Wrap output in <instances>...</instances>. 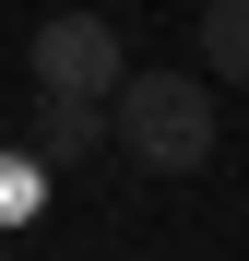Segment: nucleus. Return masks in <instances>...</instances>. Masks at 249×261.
I'll return each instance as SVG.
<instances>
[{
	"instance_id": "1",
	"label": "nucleus",
	"mask_w": 249,
	"mask_h": 261,
	"mask_svg": "<svg viewBox=\"0 0 249 261\" xmlns=\"http://www.w3.org/2000/svg\"><path fill=\"white\" fill-rule=\"evenodd\" d=\"M107 143L143 166V178H202L214 166V143H226V119H214V71H131L107 95Z\"/></svg>"
},
{
	"instance_id": "2",
	"label": "nucleus",
	"mask_w": 249,
	"mask_h": 261,
	"mask_svg": "<svg viewBox=\"0 0 249 261\" xmlns=\"http://www.w3.org/2000/svg\"><path fill=\"white\" fill-rule=\"evenodd\" d=\"M24 71H36V95H83V107H107L119 83H131V48H119L107 12H48V24H36V48H24Z\"/></svg>"
},
{
	"instance_id": "3",
	"label": "nucleus",
	"mask_w": 249,
	"mask_h": 261,
	"mask_svg": "<svg viewBox=\"0 0 249 261\" xmlns=\"http://www.w3.org/2000/svg\"><path fill=\"white\" fill-rule=\"evenodd\" d=\"M190 48H202V71H214V83H249V0H202Z\"/></svg>"
},
{
	"instance_id": "4",
	"label": "nucleus",
	"mask_w": 249,
	"mask_h": 261,
	"mask_svg": "<svg viewBox=\"0 0 249 261\" xmlns=\"http://www.w3.org/2000/svg\"><path fill=\"white\" fill-rule=\"evenodd\" d=\"M95 130H107V107H83V95H36V154H48V166H83V154H95Z\"/></svg>"
},
{
	"instance_id": "5",
	"label": "nucleus",
	"mask_w": 249,
	"mask_h": 261,
	"mask_svg": "<svg viewBox=\"0 0 249 261\" xmlns=\"http://www.w3.org/2000/svg\"><path fill=\"white\" fill-rule=\"evenodd\" d=\"M48 178H60V166L36 154V143H24V154H0V226H24V214L48 202Z\"/></svg>"
}]
</instances>
